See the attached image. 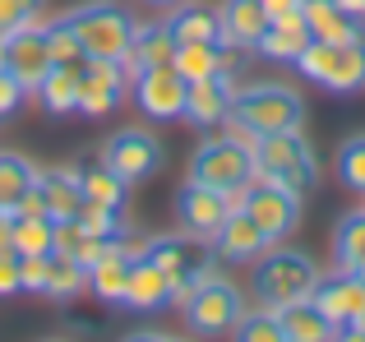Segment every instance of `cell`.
<instances>
[{
    "instance_id": "cb8c5ba5",
    "label": "cell",
    "mask_w": 365,
    "mask_h": 342,
    "mask_svg": "<svg viewBox=\"0 0 365 342\" xmlns=\"http://www.w3.org/2000/svg\"><path fill=\"white\" fill-rule=\"evenodd\" d=\"M162 24L171 28L176 42H222V24H217V9L204 0H180L167 9Z\"/></svg>"
},
{
    "instance_id": "83f0119b",
    "label": "cell",
    "mask_w": 365,
    "mask_h": 342,
    "mask_svg": "<svg viewBox=\"0 0 365 342\" xmlns=\"http://www.w3.org/2000/svg\"><path fill=\"white\" fill-rule=\"evenodd\" d=\"M171 70H176L185 83H199V79H213V74H227V70H222V42H176Z\"/></svg>"
},
{
    "instance_id": "4316f807",
    "label": "cell",
    "mask_w": 365,
    "mask_h": 342,
    "mask_svg": "<svg viewBox=\"0 0 365 342\" xmlns=\"http://www.w3.org/2000/svg\"><path fill=\"white\" fill-rule=\"evenodd\" d=\"M79 185H83V199H93V204H107L125 213V195H130V180H120L116 171H111L102 157H88V162H79Z\"/></svg>"
},
{
    "instance_id": "7dc6e473",
    "label": "cell",
    "mask_w": 365,
    "mask_h": 342,
    "mask_svg": "<svg viewBox=\"0 0 365 342\" xmlns=\"http://www.w3.org/2000/svg\"><path fill=\"white\" fill-rule=\"evenodd\" d=\"M120 342H167L162 333H130V338H120Z\"/></svg>"
},
{
    "instance_id": "ba28073f",
    "label": "cell",
    "mask_w": 365,
    "mask_h": 342,
    "mask_svg": "<svg viewBox=\"0 0 365 342\" xmlns=\"http://www.w3.org/2000/svg\"><path fill=\"white\" fill-rule=\"evenodd\" d=\"M255 176V157H250L245 144H236L232 135H217V139H204L190 157V180L199 185H213V190H227V195H241Z\"/></svg>"
},
{
    "instance_id": "484cf974",
    "label": "cell",
    "mask_w": 365,
    "mask_h": 342,
    "mask_svg": "<svg viewBox=\"0 0 365 342\" xmlns=\"http://www.w3.org/2000/svg\"><path fill=\"white\" fill-rule=\"evenodd\" d=\"M79 79H83V65H51L33 93L51 116H70L79 107Z\"/></svg>"
},
{
    "instance_id": "e575fe53",
    "label": "cell",
    "mask_w": 365,
    "mask_h": 342,
    "mask_svg": "<svg viewBox=\"0 0 365 342\" xmlns=\"http://www.w3.org/2000/svg\"><path fill=\"white\" fill-rule=\"evenodd\" d=\"M46 51H51V65H83L88 61L83 46H79V37H74V28L65 24V14L46 24Z\"/></svg>"
},
{
    "instance_id": "7bdbcfd3",
    "label": "cell",
    "mask_w": 365,
    "mask_h": 342,
    "mask_svg": "<svg viewBox=\"0 0 365 342\" xmlns=\"http://www.w3.org/2000/svg\"><path fill=\"white\" fill-rule=\"evenodd\" d=\"M259 5L268 9V19H277V14H296V9H301V0H259Z\"/></svg>"
},
{
    "instance_id": "f5cc1de1",
    "label": "cell",
    "mask_w": 365,
    "mask_h": 342,
    "mask_svg": "<svg viewBox=\"0 0 365 342\" xmlns=\"http://www.w3.org/2000/svg\"><path fill=\"white\" fill-rule=\"evenodd\" d=\"M167 342H185V338H167Z\"/></svg>"
},
{
    "instance_id": "60d3db41",
    "label": "cell",
    "mask_w": 365,
    "mask_h": 342,
    "mask_svg": "<svg viewBox=\"0 0 365 342\" xmlns=\"http://www.w3.org/2000/svg\"><path fill=\"white\" fill-rule=\"evenodd\" d=\"M24 98H28V88L9 70H0V116H14V111L24 107Z\"/></svg>"
},
{
    "instance_id": "f35d334b",
    "label": "cell",
    "mask_w": 365,
    "mask_h": 342,
    "mask_svg": "<svg viewBox=\"0 0 365 342\" xmlns=\"http://www.w3.org/2000/svg\"><path fill=\"white\" fill-rule=\"evenodd\" d=\"M111 250H116V254H125V259H143V254H148V245H153V236L148 232H139V227H130V222H125L120 227V232L116 236H111Z\"/></svg>"
},
{
    "instance_id": "9a60e30c",
    "label": "cell",
    "mask_w": 365,
    "mask_h": 342,
    "mask_svg": "<svg viewBox=\"0 0 365 342\" xmlns=\"http://www.w3.org/2000/svg\"><path fill=\"white\" fill-rule=\"evenodd\" d=\"M310 296H314V306H319L338 328L356 324V319L365 315V278H356L351 269L319 273V282H314Z\"/></svg>"
},
{
    "instance_id": "ab89813d",
    "label": "cell",
    "mask_w": 365,
    "mask_h": 342,
    "mask_svg": "<svg viewBox=\"0 0 365 342\" xmlns=\"http://www.w3.org/2000/svg\"><path fill=\"white\" fill-rule=\"evenodd\" d=\"M19 273H24V291H46V273H51V254H19Z\"/></svg>"
},
{
    "instance_id": "8992f818",
    "label": "cell",
    "mask_w": 365,
    "mask_h": 342,
    "mask_svg": "<svg viewBox=\"0 0 365 342\" xmlns=\"http://www.w3.org/2000/svg\"><path fill=\"white\" fill-rule=\"evenodd\" d=\"M250 157H255V176L277 180V185H292L296 195H305V190L314 185V176H319L314 148L305 144L301 130H282V135H264V139H255Z\"/></svg>"
},
{
    "instance_id": "d6a6232c",
    "label": "cell",
    "mask_w": 365,
    "mask_h": 342,
    "mask_svg": "<svg viewBox=\"0 0 365 342\" xmlns=\"http://www.w3.org/2000/svg\"><path fill=\"white\" fill-rule=\"evenodd\" d=\"M19 254H51L56 250V217H9Z\"/></svg>"
},
{
    "instance_id": "ffe728a7",
    "label": "cell",
    "mask_w": 365,
    "mask_h": 342,
    "mask_svg": "<svg viewBox=\"0 0 365 342\" xmlns=\"http://www.w3.org/2000/svg\"><path fill=\"white\" fill-rule=\"evenodd\" d=\"M273 315H277V324H282L287 342H333V333H338V324L314 306V296L287 301V306H277Z\"/></svg>"
},
{
    "instance_id": "681fc988",
    "label": "cell",
    "mask_w": 365,
    "mask_h": 342,
    "mask_svg": "<svg viewBox=\"0 0 365 342\" xmlns=\"http://www.w3.org/2000/svg\"><path fill=\"white\" fill-rule=\"evenodd\" d=\"M0 70H5V37H0Z\"/></svg>"
},
{
    "instance_id": "f6af8a7d",
    "label": "cell",
    "mask_w": 365,
    "mask_h": 342,
    "mask_svg": "<svg viewBox=\"0 0 365 342\" xmlns=\"http://www.w3.org/2000/svg\"><path fill=\"white\" fill-rule=\"evenodd\" d=\"M333 342H365V333L356 324H347V328H338V333H333Z\"/></svg>"
},
{
    "instance_id": "f1b7e54d",
    "label": "cell",
    "mask_w": 365,
    "mask_h": 342,
    "mask_svg": "<svg viewBox=\"0 0 365 342\" xmlns=\"http://www.w3.org/2000/svg\"><path fill=\"white\" fill-rule=\"evenodd\" d=\"M37 185V167L14 148H0V213H14L19 199Z\"/></svg>"
},
{
    "instance_id": "44dd1931",
    "label": "cell",
    "mask_w": 365,
    "mask_h": 342,
    "mask_svg": "<svg viewBox=\"0 0 365 342\" xmlns=\"http://www.w3.org/2000/svg\"><path fill=\"white\" fill-rule=\"evenodd\" d=\"M217 24H222V46H245V51H255V42L268 28V9L259 5V0H222Z\"/></svg>"
},
{
    "instance_id": "8fae6325",
    "label": "cell",
    "mask_w": 365,
    "mask_h": 342,
    "mask_svg": "<svg viewBox=\"0 0 365 342\" xmlns=\"http://www.w3.org/2000/svg\"><path fill=\"white\" fill-rule=\"evenodd\" d=\"M98 157L116 171L120 180H130V185H139V180H148L153 171H162V144H158V135H148V130H139V125L116 130V135L102 144Z\"/></svg>"
},
{
    "instance_id": "c3c4849f",
    "label": "cell",
    "mask_w": 365,
    "mask_h": 342,
    "mask_svg": "<svg viewBox=\"0 0 365 342\" xmlns=\"http://www.w3.org/2000/svg\"><path fill=\"white\" fill-rule=\"evenodd\" d=\"M148 5H158V9H171V5H180V0H148Z\"/></svg>"
},
{
    "instance_id": "836d02e7",
    "label": "cell",
    "mask_w": 365,
    "mask_h": 342,
    "mask_svg": "<svg viewBox=\"0 0 365 342\" xmlns=\"http://www.w3.org/2000/svg\"><path fill=\"white\" fill-rule=\"evenodd\" d=\"M232 342H287V333H282L273 310L259 306V310H245L241 315V324L232 328Z\"/></svg>"
},
{
    "instance_id": "2e32d148",
    "label": "cell",
    "mask_w": 365,
    "mask_h": 342,
    "mask_svg": "<svg viewBox=\"0 0 365 342\" xmlns=\"http://www.w3.org/2000/svg\"><path fill=\"white\" fill-rule=\"evenodd\" d=\"M176 301H180V287L158 269V264L148 259V254L130 264V282H125V291H120V306H125V310H139V315H158V310L176 306Z\"/></svg>"
},
{
    "instance_id": "f907efd6",
    "label": "cell",
    "mask_w": 365,
    "mask_h": 342,
    "mask_svg": "<svg viewBox=\"0 0 365 342\" xmlns=\"http://www.w3.org/2000/svg\"><path fill=\"white\" fill-rule=\"evenodd\" d=\"M351 273H356V278H365V264H361V269H351Z\"/></svg>"
},
{
    "instance_id": "f546056e",
    "label": "cell",
    "mask_w": 365,
    "mask_h": 342,
    "mask_svg": "<svg viewBox=\"0 0 365 342\" xmlns=\"http://www.w3.org/2000/svg\"><path fill=\"white\" fill-rule=\"evenodd\" d=\"M130 264L134 259H125V254H116L107 245V254L88 269V291L98 301H107V306H120V291H125V282H130Z\"/></svg>"
},
{
    "instance_id": "4fadbf2b",
    "label": "cell",
    "mask_w": 365,
    "mask_h": 342,
    "mask_svg": "<svg viewBox=\"0 0 365 342\" xmlns=\"http://www.w3.org/2000/svg\"><path fill=\"white\" fill-rule=\"evenodd\" d=\"M125 88H130V74L120 61H83V79H79V116H107L120 107Z\"/></svg>"
},
{
    "instance_id": "d4e9b609",
    "label": "cell",
    "mask_w": 365,
    "mask_h": 342,
    "mask_svg": "<svg viewBox=\"0 0 365 342\" xmlns=\"http://www.w3.org/2000/svg\"><path fill=\"white\" fill-rule=\"evenodd\" d=\"M37 190H42L46 213H51L56 222L74 217V213H79V204H83L79 167H46V171H37Z\"/></svg>"
},
{
    "instance_id": "3957f363",
    "label": "cell",
    "mask_w": 365,
    "mask_h": 342,
    "mask_svg": "<svg viewBox=\"0 0 365 342\" xmlns=\"http://www.w3.org/2000/svg\"><path fill=\"white\" fill-rule=\"evenodd\" d=\"M176 306H180V319H185L190 333L227 338L245 315V291L236 287L232 278H222V273H208V278H199L190 291H180Z\"/></svg>"
},
{
    "instance_id": "603a6c76",
    "label": "cell",
    "mask_w": 365,
    "mask_h": 342,
    "mask_svg": "<svg viewBox=\"0 0 365 342\" xmlns=\"http://www.w3.org/2000/svg\"><path fill=\"white\" fill-rule=\"evenodd\" d=\"M171 56H176V37H171V28L167 24H139L120 65H125V74L134 79V74L153 70V65H171Z\"/></svg>"
},
{
    "instance_id": "1f68e13d",
    "label": "cell",
    "mask_w": 365,
    "mask_h": 342,
    "mask_svg": "<svg viewBox=\"0 0 365 342\" xmlns=\"http://www.w3.org/2000/svg\"><path fill=\"white\" fill-rule=\"evenodd\" d=\"M333 259H338V269H361L365 264V208L347 213L333 227Z\"/></svg>"
},
{
    "instance_id": "74e56055",
    "label": "cell",
    "mask_w": 365,
    "mask_h": 342,
    "mask_svg": "<svg viewBox=\"0 0 365 342\" xmlns=\"http://www.w3.org/2000/svg\"><path fill=\"white\" fill-rule=\"evenodd\" d=\"M37 5L42 0H0V37H9V33H19V28H28V24H37Z\"/></svg>"
},
{
    "instance_id": "ee69618b",
    "label": "cell",
    "mask_w": 365,
    "mask_h": 342,
    "mask_svg": "<svg viewBox=\"0 0 365 342\" xmlns=\"http://www.w3.org/2000/svg\"><path fill=\"white\" fill-rule=\"evenodd\" d=\"M9 250H14V222H9V213H0V254H9Z\"/></svg>"
},
{
    "instance_id": "7a4b0ae2",
    "label": "cell",
    "mask_w": 365,
    "mask_h": 342,
    "mask_svg": "<svg viewBox=\"0 0 365 342\" xmlns=\"http://www.w3.org/2000/svg\"><path fill=\"white\" fill-rule=\"evenodd\" d=\"M314 282H319V264L305 250H292V245H282V241L268 245L255 259V269H250V291H255L259 306H268V310L310 296Z\"/></svg>"
},
{
    "instance_id": "52a82bcc",
    "label": "cell",
    "mask_w": 365,
    "mask_h": 342,
    "mask_svg": "<svg viewBox=\"0 0 365 342\" xmlns=\"http://www.w3.org/2000/svg\"><path fill=\"white\" fill-rule=\"evenodd\" d=\"M236 204L245 208L250 217L259 222V232L268 241H287V236L301 227V195L292 185H277V180H264V176H250V185L236 195Z\"/></svg>"
},
{
    "instance_id": "bcb514c9",
    "label": "cell",
    "mask_w": 365,
    "mask_h": 342,
    "mask_svg": "<svg viewBox=\"0 0 365 342\" xmlns=\"http://www.w3.org/2000/svg\"><path fill=\"white\" fill-rule=\"evenodd\" d=\"M338 5H342V9H347V14H351V19H361V24H365V0H338Z\"/></svg>"
},
{
    "instance_id": "e0dca14e",
    "label": "cell",
    "mask_w": 365,
    "mask_h": 342,
    "mask_svg": "<svg viewBox=\"0 0 365 342\" xmlns=\"http://www.w3.org/2000/svg\"><path fill=\"white\" fill-rule=\"evenodd\" d=\"M232 102H236V79L232 74H213V79H199L190 83V98H185V116L195 130H217L227 116H232Z\"/></svg>"
},
{
    "instance_id": "d590c367",
    "label": "cell",
    "mask_w": 365,
    "mask_h": 342,
    "mask_svg": "<svg viewBox=\"0 0 365 342\" xmlns=\"http://www.w3.org/2000/svg\"><path fill=\"white\" fill-rule=\"evenodd\" d=\"M74 222H79L83 232H93V236H102V241H111V236L125 227V213H116V208H107V204H93V199H83L79 213H74Z\"/></svg>"
},
{
    "instance_id": "30bf717a",
    "label": "cell",
    "mask_w": 365,
    "mask_h": 342,
    "mask_svg": "<svg viewBox=\"0 0 365 342\" xmlns=\"http://www.w3.org/2000/svg\"><path fill=\"white\" fill-rule=\"evenodd\" d=\"M232 213H236V195H227V190L199 185V180H185L176 190V222L180 232L199 236V241H213Z\"/></svg>"
},
{
    "instance_id": "8d00e7d4",
    "label": "cell",
    "mask_w": 365,
    "mask_h": 342,
    "mask_svg": "<svg viewBox=\"0 0 365 342\" xmlns=\"http://www.w3.org/2000/svg\"><path fill=\"white\" fill-rule=\"evenodd\" d=\"M338 180L347 190H356V195H365V135H356V139H347V144L338 148Z\"/></svg>"
},
{
    "instance_id": "ac0fdd59",
    "label": "cell",
    "mask_w": 365,
    "mask_h": 342,
    "mask_svg": "<svg viewBox=\"0 0 365 342\" xmlns=\"http://www.w3.org/2000/svg\"><path fill=\"white\" fill-rule=\"evenodd\" d=\"M268 245H273V241L259 232V222L245 213L241 204H236V213L222 222V232L213 236V254H217V259H227V264H255Z\"/></svg>"
},
{
    "instance_id": "9c48e42d",
    "label": "cell",
    "mask_w": 365,
    "mask_h": 342,
    "mask_svg": "<svg viewBox=\"0 0 365 342\" xmlns=\"http://www.w3.org/2000/svg\"><path fill=\"white\" fill-rule=\"evenodd\" d=\"M148 259L158 264L180 291H190L199 278L213 273L217 254H213V241H199V236H190V232H167V236H153Z\"/></svg>"
},
{
    "instance_id": "816d5d0a",
    "label": "cell",
    "mask_w": 365,
    "mask_h": 342,
    "mask_svg": "<svg viewBox=\"0 0 365 342\" xmlns=\"http://www.w3.org/2000/svg\"><path fill=\"white\" fill-rule=\"evenodd\" d=\"M356 328H361V333H365V315H361V319H356Z\"/></svg>"
},
{
    "instance_id": "277c9868",
    "label": "cell",
    "mask_w": 365,
    "mask_h": 342,
    "mask_svg": "<svg viewBox=\"0 0 365 342\" xmlns=\"http://www.w3.org/2000/svg\"><path fill=\"white\" fill-rule=\"evenodd\" d=\"M65 24L74 28L88 61H125V51L134 42V28H139L134 14L125 5H116V0H88V5L70 9Z\"/></svg>"
},
{
    "instance_id": "b9f144b4",
    "label": "cell",
    "mask_w": 365,
    "mask_h": 342,
    "mask_svg": "<svg viewBox=\"0 0 365 342\" xmlns=\"http://www.w3.org/2000/svg\"><path fill=\"white\" fill-rule=\"evenodd\" d=\"M24 291V273H19V254H0V296H19Z\"/></svg>"
},
{
    "instance_id": "4dcf8cb0",
    "label": "cell",
    "mask_w": 365,
    "mask_h": 342,
    "mask_svg": "<svg viewBox=\"0 0 365 342\" xmlns=\"http://www.w3.org/2000/svg\"><path fill=\"white\" fill-rule=\"evenodd\" d=\"M83 287H88V269H83L74 254L51 250V273H46V291H42V296H51V301H74Z\"/></svg>"
},
{
    "instance_id": "6da1fadb",
    "label": "cell",
    "mask_w": 365,
    "mask_h": 342,
    "mask_svg": "<svg viewBox=\"0 0 365 342\" xmlns=\"http://www.w3.org/2000/svg\"><path fill=\"white\" fill-rule=\"evenodd\" d=\"M305 125V98L292 88V83H245L236 88L232 102V116L222 120V135H232L236 144L255 148V139L264 135H282V130H301Z\"/></svg>"
},
{
    "instance_id": "7c38bea8",
    "label": "cell",
    "mask_w": 365,
    "mask_h": 342,
    "mask_svg": "<svg viewBox=\"0 0 365 342\" xmlns=\"http://www.w3.org/2000/svg\"><path fill=\"white\" fill-rule=\"evenodd\" d=\"M185 98H190V83L180 79L171 65H153V70L134 74V107H139L153 125L180 120L185 116Z\"/></svg>"
},
{
    "instance_id": "d6986e66",
    "label": "cell",
    "mask_w": 365,
    "mask_h": 342,
    "mask_svg": "<svg viewBox=\"0 0 365 342\" xmlns=\"http://www.w3.org/2000/svg\"><path fill=\"white\" fill-rule=\"evenodd\" d=\"M305 46H310V28H305L301 9H296V14H277V19H268V28H264V37L255 42V51L264 56V61L296 65V56H301Z\"/></svg>"
},
{
    "instance_id": "5b68a950",
    "label": "cell",
    "mask_w": 365,
    "mask_h": 342,
    "mask_svg": "<svg viewBox=\"0 0 365 342\" xmlns=\"http://www.w3.org/2000/svg\"><path fill=\"white\" fill-rule=\"evenodd\" d=\"M296 70L329 93H361L365 88V33L351 42H314L296 56Z\"/></svg>"
},
{
    "instance_id": "7402d4cb",
    "label": "cell",
    "mask_w": 365,
    "mask_h": 342,
    "mask_svg": "<svg viewBox=\"0 0 365 342\" xmlns=\"http://www.w3.org/2000/svg\"><path fill=\"white\" fill-rule=\"evenodd\" d=\"M301 19L314 42H351V37L365 33V24L351 19L338 0H301Z\"/></svg>"
},
{
    "instance_id": "5bb4252c",
    "label": "cell",
    "mask_w": 365,
    "mask_h": 342,
    "mask_svg": "<svg viewBox=\"0 0 365 342\" xmlns=\"http://www.w3.org/2000/svg\"><path fill=\"white\" fill-rule=\"evenodd\" d=\"M5 70L24 83L28 93L42 83V74L51 70V51H46V19L19 28V33L5 37Z\"/></svg>"
}]
</instances>
